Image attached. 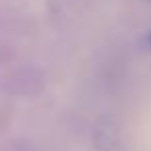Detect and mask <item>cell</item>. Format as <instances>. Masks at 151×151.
Wrapping results in <instances>:
<instances>
[{
    "label": "cell",
    "instance_id": "obj_1",
    "mask_svg": "<svg viewBox=\"0 0 151 151\" xmlns=\"http://www.w3.org/2000/svg\"><path fill=\"white\" fill-rule=\"evenodd\" d=\"M147 46H149V48H151V33H149V35H147Z\"/></svg>",
    "mask_w": 151,
    "mask_h": 151
}]
</instances>
